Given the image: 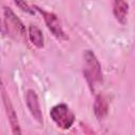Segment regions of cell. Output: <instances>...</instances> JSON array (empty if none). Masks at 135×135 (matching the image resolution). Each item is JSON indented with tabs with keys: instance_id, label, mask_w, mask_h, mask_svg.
Segmentation results:
<instances>
[{
	"instance_id": "obj_9",
	"label": "cell",
	"mask_w": 135,
	"mask_h": 135,
	"mask_svg": "<svg viewBox=\"0 0 135 135\" xmlns=\"http://www.w3.org/2000/svg\"><path fill=\"white\" fill-rule=\"evenodd\" d=\"M27 35H28V39L31 40V42L36 47H38V49H42L43 47V45H44V37H43V34H42L41 30L38 26L31 24L28 26Z\"/></svg>"
},
{
	"instance_id": "obj_7",
	"label": "cell",
	"mask_w": 135,
	"mask_h": 135,
	"mask_svg": "<svg viewBox=\"0 0 135 135\" xmlns=\"http://www.w3.org/2000/svg\"><path fill=\"white\" fill-rule=\"evenodd\" d=\"M129 4L126 0H113V14L119 23L124 24L127 22Z\"/></svg>"
},
{
	"instance_id": "obj_10",
	"label": "cell",
	"mask_w": 135,
	"mask_h": 135,
	"mask_svg": "<svg viewBox=\"0 0 135 135\" xmlns=\"http://www.w3.org/2000/svg\"><path fill=\"white\" fill-rule=\"evenodd\" d=\"M15 1V4L23 12L27 13V14H31V15H34V7L32 8L26 2L25 0H14Z\"/></svg>"
},
{
	"instance_id": "obj_1",
	"label": "cell",
	"mask_w": 135,
	"mask_h": 135,
	"mask_svg": "<svg viewBox=\"0 0 135 135\" xmlns=\"http://www.w3.org/2000/svg\"><path fill=\"white\" fill-rule=\"evenodd\" d=\"M83 76L92 91L95 90V85L102 82L101 65L91 50H86L83 53Z\"/></svg>"
},
{
	"instance_id": "obj_2",
	"label": "cell",
	"mask_w": 135,
	"mask_h": 135,
	"mask_svg": "<svg viewBox=\"0 0 135 135\" xmlns=\"http://www.w3.org/2000/svg\"><path fill=\"white\" fill-rule=\"evenodd\" d=\"M50 116L55 124L62 130H69L75 121L74 113L65 103H59L54 105L50 111Z\"/></svg>"
},
{
	"instance_id": "obj_6",
	"label": "cell",
	"mask_w": 135,
	"mask_h": 135,
	"mask_svg": "<svg viewBox=\"0 0 135 135\" xmlns=\"http://www.w3.org/2000/svg\"><path fill=\"white\" fill-rule=\"evenodd\" d=\"M25 103L26 107L32 115V117L38 122V123H42V113H41V109H40V103H39V99L38 96L36 94V92L32 89L27 90L25 93Z\"/></svg>"
},
{
	"instance_id": "obj_8",
	"label": "cell",
	"mask_w": 135,
	"mask_h": 135,
	"mask_svg": "<svg viewBox=\"0 0 135 135\" xmlns=\"http://www.w3.org/2000/svg\"><path fill=\"white\" fill-rule=\"evenodd\" d=\"M108 112H109V103H108L107 98L101 94L97 95L95 98V102H94L95 116L99 120H101V119L105 118V116L108 115Z\"/></svg>"
},
{
	"instance_id": "obj_5",
	"label": "cell",
	"mask_w": 135,
	"mask_h": 135,
	"mask_svg": "<svg viewBox=\"0 0 135 135\" xmlns=\"http://www.w3.org/2000/svg\"><path fill=\"white\" fill-rule=\"evenodd\" d=\"M1 98H2L3 107H4V110H5V113H6L8 122H9V124H11L13 134H15V135H20V134H21V129H20V123H19L17 114H16V111H15V109H14V107H13V103H12V101H11V98H9V96L7 95V93L5 92L3 85L1 86Z\"/></svg>"
},
{
	"instance_id": "obj_4",
	"label": "cell",
	"mask_w": 135,
	"mask_h": 135,
	"mask_svg": "<svg viewBox=\"0 0 135 135\" xmlns=\"http://www.w3.org/2000/svg\"><path fill=\"white\" fill-rule=\"evenodd\" d=\"M3 15L7 31L12 34L18 35V37L20 38H24L26 36V30L22 21L17 17V15L7 6L3 7Z\"/></svg>"
},
{
	"instance_id": "obj_3",
	"label": "cell",
	"mask_w": 135,
	"mask_h": 135,
	"mask_svg": "<svg viewBox=\"0 0 135 135\" xmlns=\"http://www.w3.org/2000/svg\"><path fill=\"white\" fill-rule=\"evenodd\" d=\"M33 7L42 15L43 20H44L47 28L52 32V34L56 38H58V39H68V36L64 33V31H63V28L61 26V23H60V21H59V19L57 17V15H55L54 13L47 12V11H45V9L39 7V6H36V5H34Z\"/></svg>"
}]
</instances>
